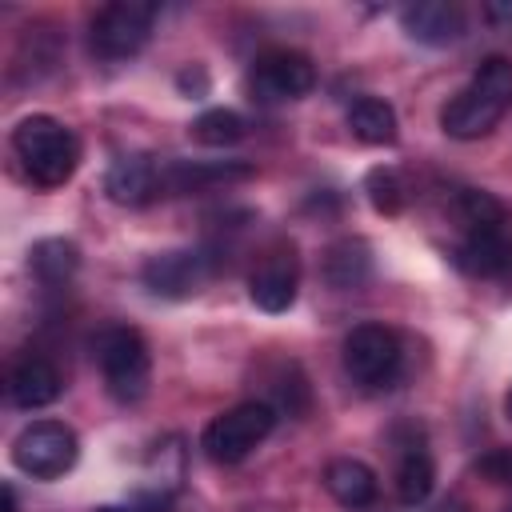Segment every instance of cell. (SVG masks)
<instances>
[{
	"label": "cell",
	"mask_w": 512,
	"mask_h": 512,
	"mask_svg": "<svg viewBox=\"0 0 512 512\" xmlns=\"http://www.w3.org/2000/svg\"><path fill=\"white\" fill-rule=\"evenodd\" d=\"M4 512H16V492H12V484H4Z\"/></svg>",
	"instance_id": "cell-27"
},
{
	"label": "cell",
	"mask_w": 512,
	"mask_h": 512,
	"mask_svg": "<svg viewBox=\"0 0 512 512\" xmlns=\"http://www.w3.org/2000/svg\"><path fill=\"white\" fill-rule=\"evenodd\" d=\"M316 88V64L296 48H268L248 68V92L260 104L300 100Z\"/></svg>",
	"instance_id": "cell-8"
},
{
	"label": "cell",
	"mask_w": 512,
	"mask_h": 512,
	"mask_svg": "<svg viewBox=\"0 0 512 512\" xmlns=\"http://www.w3.org/2000/svg\"><path fill=\"white\" fill-rule=\"evenodd\" d=\"M28 268L36 272L40 284L60 288V284H68V280L76 276V268H80V248H76L72 240H64V236L36 240L32 252H28Z\"/></svg>",
	"instance_id": "cell-17"
},
{
	"label": "cell",
	"mask_w": 512,
	"mask_h": 512,
	"mask_svg": "<svg viewBox=\"0 0 512 512\" xmlns=\"http://www.w3.org/2000/svg\"><path fill=\"white\" fill-rule=\"evenodd\" d=\"M456 260L476 272V276H496L508 264V244L500 228H480V232H464V244L456 252Z\"/></svg>",
	"instance_id": "cell-20"
},
{
	"label": "cell",
	"mask_w": 512,
	"mask_h": 512,
	"mask_svg": "<svg viewBox=\"0 0 512 512\" xmlns=\"http://www.w3.org/2000/svg\"><path fill=\"white\" fill-rule=\"evenodd\" d=\"M396 448H400V456H396V496H400V504L420 508L436 488V464H432V456L420 440V428H412V436Z\"/></svg>",
	"instance_id": "cell-15"
},
{
	"label": "cell",
	"mask_w": 512,
	"mask_h": 512,
	"mask_svg": "<svg viewBox=\"0 0 512 512\" xmlns=\"http://www.w3.org/2000/svg\"><path fill=\"white\" fill-rule=\"evenodd\" d=\"M436 512H464V504L460 500H444V504H436Z\"/></svg>",
	"instance_id": "cell-28"
},
{
	"label": "cell",
	"mask_w": 512,
	"mask_h": 512,
	"mask_svg": "<svg viewBox=\"0 0 512 512\" xmlns=\"http://www.w3.org/2000/svg\"><path fill=\"white\" fill-rule=\"evenodd\" d=\"M296 284H300V276H296L292 252H272V256H264L260 268L252 272L248 296H252V304L264 308V312H288V308L296 304Z\"/></svg>",
	"instance_id": "cell-13"
},
{
	"label": "cell",
	"mask_w": 512,
	"mask_h": 512,
	"mask_svg": "<svg viewBox=\"0 0 512 512\" xmlns=\"http://www.w3.org/2000/svg\"><path fill=\"white\" fill-rule=\"evenodd\" d=\"M404 368V348L392 328L384 324H360L344 336V372L360 388H392Z\"/></svg>",
	"instance_id": "cell-4"
},
{
	"label": "cell",
	"mask_w": 512,
	"mask_h": 512,
	"mask_svg": "<svg viewBox=\"0 0 512 512\" xmlns=\"http://www.w3.org/2000/svg\"><path fill=\"white\" fill-rule=\"evenodd\" d=\"M364 192H368L372 208L384 212V216H396L404 208V184H400V176L392 168H372L364 176Z\"/></svg>",
	"instance_id": "cell-23"
},
{
	"label": "cell",
	"mask_w": 512,
	"mask_h": 512,
	"mask_svg": "<svg viewBox=\"0 0 512 512\" xmlns=\"http://www.w3.org/2000/svg\"><path fill=\"white\" fill-rule=\"evenodd\" d=\"M92 360L104 376V388L120 404H136L148 392L152 380V356L136 328L128 324H104L92 336Z\"/></svg>",
	"instance_id": "cell-3"
},
{
	"label": "cell",
	"mask_w": 512,
	"mask_h": 512,
	"mask_svg": "<svg viewBox=\"0 0 512 512\" xmlns=\"http://www.w3.org/2000/svg\"><path fill=\"white\" fill-rule=\"evenodd\" d=\"M508 416H512V392H508Z\"/></svg>",
	"instance_id": "cell-30"
},
{
	"label": "cell",
	"mask_w": 512,
	"mask_h": 512,
	"mask_svg": "<svg viewBox=\"0 0 512 512\" xmlns=\"http://www.w3.org/2000/svg\"><path fill=\"white\" fill-rule=\"evenodd\" d=\"M96 512H132V508H120V504H104V508H96Z\"/></svg>",
	"instance_id": "cell-29"
},
{
	"label": "cell",
	"mask_w": 512,
	"mask_h": 512,
	"mask_svg": "<svg viewBox=\"0 0 512 512\" xmlns=\"http://www.w3.org/2000/svg\"><path fill=\"white\" fill-rule=\"evenodd\" d=\"M504 512H512V504H508V508H504Z\"/></svg>",
	"instance_id": "cell-31"
},
{
	"label": "cell",
	"mask_w": 512,
	"mask_h": 512,
	"mask_svg": "<svg viewBox=\"0 0 512 512\" xmlns=\"http://www.w3.org/2000/svg\"><path fill=\"white\" fill-rule=\"evenodd\" d=\"M216 276V260L208 248H172V252H156L148 256V264L140 268V280L152 296L164 300H188L196 296L208 280Z\"/></svg>",
	"instance_id": "cell-9"
},
{
	"label": "cell",
	"mask_w": 512,
	"mask_h": 512,
	"mask_svg": "<svg viewBox=\"0 0 512 512\" xmlns=\"http://www.w3.org/2000/svg\"><path fill=\"white\" fill-rule=\"evenodd\" d=\"M152 24H156V4L112 0L92 16V32H88L92 52L100 60H128L148 44Z\"/></svg>",
	"instance_id": "cell-7"
},
{
	"label": "cell",
	"mask_w": 512,
	"mask_h": 512,
	"mask_svg": "<svg viewBox=\"0 0 512 512\" xmlns=\"http://www.w3.org/2000/svg\"><path fill=\"white\" fill-rule=\"evenodd\" d=\"M476 472L492 484H512V448H496L476 460Z\"/></svg>",
	"instance_id": "cell-24"
},
{
	"label": "cell",
	"mask_w": 512,
	"mask_h": 512,
	"mask_svg": "<svg viewBox=\"0 0 512 512\" xmlns=\"http://www.w3.org/2000/svg\"><path fill=\"white\" fill-rule=\"evenodd\" d=\"M508 108H512V60L488 56L472 72V80L440 108V128L452 140H476L488 136Z\"/></svg>",
	"instance_id": "cell-1"
},
{
	"label": "cell",
	"mask_w": 512,
	"mask_h": 512,
	"mask_svg": "<svg viewBox=\"0 0 512 512\" xmlns=\"http://www.w3.org/2000/svg\"><path fill=\"white\" fill-rule=\"evenodd\" d=\"M324 488L344 508H368L376 500V472L356 456H340L324 468Z\"/></svg>",
	"instance_id": "cell-16"
},
{
	"label": "cell",
	"mask_w": 512,
	"mask_h": 512,
	"mask_svg": "<svg viewBox=\"0 0 512 512\" xmlns=\"http://www.w3.org/2000/svg\"><path fill=\"white\" fill-rule=\"evenodd\" d=\"M484 16L496 20V24H512V0H488L484 4Z\"/></svg>",
	"instance_id": "cell-25"
},
{
	"label": "cell",
	"mask_w": 512,
	"mask_h": 512,
	"mask_svg": "<svg viewBox=\"0 0 512 512\" xmlns=\"http://www.w3.org/2000/svg\"><path fill=\"white\" fill-rule=\"evenodd\" d=\"M180 88H184V92H192V88H196V92H204V88H208V80H204V72H200V68H196V76H192V72H180Z\"/></svg>",
	"instance_id": "cell-26"
},
{
	"label": "cell",
	"mask_w": 512,
	"mask_h": 512,
	"mask_svg": "<svg viewBox=\"0 0 512 512\" xmlns=\"http://www.w3.org/2000/svg\"><path fill=\"white\" fill-rule=\"evenodd\" d=\"M76 456H80V440L64 420H32L12 440V460L32 480H60L64 472H72Z\"/></svg>",
	"instance_id": "cell-6"
},
{
	"label": "cell",
	"mask_w": 512,
	"mask_h": 512,
	"mask_svg": "<svg viewBox=\"0 0 512 512\" xmlns=\"http://www.w3.org/2000/svg\"><path fill=\"white\" fill-rule=\"evenodd\" d=\"M272 424H276V408H272V404H264V400H244V404L220 412V416L204 428L200 448H204V456L216 460V464H240V460L272 432Z\"/></svg>",
	"instance_id": "cell-5"
},
{
	"label": "cell",
	"mask_w": 512,
	"mask_h": 512,
	"mask_svg": "<svg viewBox=\"0 0 512 512\" xmlns=\"http://www.w3.org/2000/svg\"><path fill=\"white\" fill-rule=\"evenodd\" d=\"M104 192L116 200V204H148L160 196V160L156 156H144V152H124L112 160L108 176H104Z\"/></svg>",
	"instance_id": "cell-12"
},
{
	"label": "cell",
	"mask_w": 512,
	"mask_h": 512,
	"mask_svg": "<svg viewBox=\"0 0 512 512\" xmlns=\"http://www.w3.org/2000/svg\"><path fill=\"white\" fill-rule=\"evenodd\" d=\"M456 216L464 224V232H480V228H500L504 224V204L484 192V188H464L456 196Z\"/></svg>",
	"instance_id": "cell-22"
},
{
	"label": "cell",
	"mask_w": 512,
	"mask_h": 512,
	"mask_svg": "<svg viewBox=\"0 0 512 512\" xmlns=\"http://www.w3.org/2000/svg\"><path fill=\"white\" fill-rule=\"evenodd\" d=\"M372 272V256L364 240H336L324 256V280L332 288H360Z\"/></svg>",
	"instance_id": "cell-19"
},
{
	"label": "cell",
	"mask_w": 512,
	"mask_h": 512,
	"mask_svg": "<svg viewBox=\"0 0 512 512\" xmlns=\"http://www.w3.org/2000/svg\"><path fill=\"white\" fill-rule=\"evenodd\" d=\"M400 24L408 32V40L428 44V48H444L456 44L464 36V12L448 0H416L400 8Z\"/></svg>",
	"instance_id": "cell-11"
},
{
	"label": "cell",
	"mask_w": 512,
	"mask_h": 512,
	"mask_svg": "<svg viewBox=\"0 0 512 512\" xmlns=\"http://www.w3.org/2000/svg\"><path fill=\"white\" fill-rule=\"evenodd\" d=\"M252 164L244 160H160V196H188L216 184L248 180Z\"/></svg>",
	"instance_id": "cell-10"
},
{
	"label": "cell",
	"mask_w": 512,
	"mask_h": 512,
	"mask_svg": "<svg viewBox=\"0 0 512 512\" xmlns=\"http://www.w3.org/2000/svg\"><path fill=\"white\" fill-rule=\"evenodd\" d=\"M244 132H248V124L232 108H208V112H200L192 120V136L200 144H208V148H228V144L244 140Z\"/></svg>",
	"instance_id": "cell-21"
},
{
	"label": "cell",
	"mask_w": 512,
	"mask_h": 512,
	"mask_svg": "<svg viewBox=\"0 0 512 512\" xmlns=\"http://www.w3.org/2000/svg\"><path fill=\"white\" fill-rule=\"evenodd\" d=\"M60 392H64V380H60L56 364L44 360V356H36V352L20 356L12 364V372H8V400L16 408H44Z\"/></svg>",
	"instance_id": "cell-14"
},
{
	"label": "cell",
	"mask_w": 512,
	"mask_h": 512,
	"mask_svg": "<svg viewBox=\"0 0 512 512\" xmlns=\"http://www.w3.org/2000/svg\"><path fill=\"white\" fill-rule=\"evenodd\" d=\"M348 128H352V136L356 140H364V144H396V112H392V104L388 100H376V96H360L352 108H348Z\"/></svg>",
	"instance_id": "cell-18"
},
{
	"label": "cell",
	"mask_w": 512,
	"mask_h": 512,
	"mask_svg": "<svg viewBox=\"0 0 512 512\" xmlns=\"http://www.w3.org/2000/svg\"><path fill=\"white\" fill-rule=\"evenodd\" d=\"M12 152L40 188H60L80 164V140L56 116H24L12 128Z\"/></svg>",
	"instance_id": "cell-2"
}]
</instances>
